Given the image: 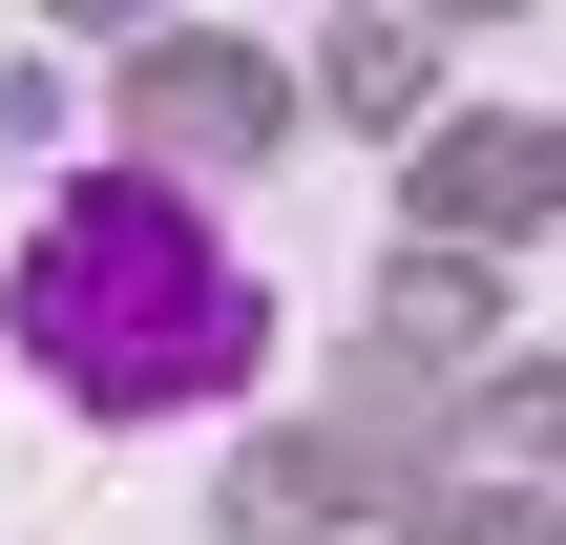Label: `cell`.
Returning <instances> with one entry per match:
<instances>
[{
	"mask_svg": "<svg viewBox=\"0 0 566 545\" xmlns=\"http://www.w3.org/2000/svg\"><path fill=\"white\" fill-rule=\"evenodd\" d=\"M0 336H21V378L84 399V420H189V399H231V378L273 357V294H252V252H231L168 168H84V189L21 231Z\"/></svg>",
	"mask_w": 566,
	"mask_h": 545,
	"instance_id": "1",
	"label": "cell"
}]
</instances>
